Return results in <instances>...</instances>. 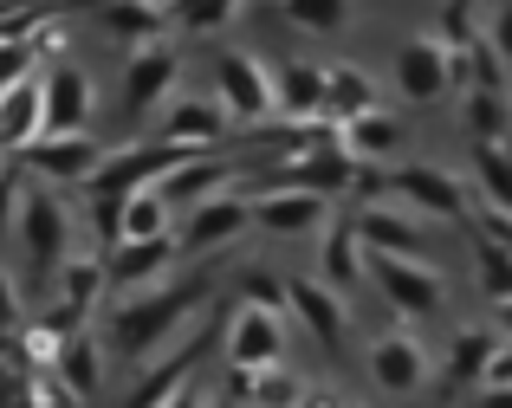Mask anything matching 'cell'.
Listing matches in <instances>:
<instances>
[{
    "label": "cell",
    "mask_w": 512,
    "mask_h": 408,
    "mask_svg": "<svg viewBox=\"0 0 512 408\" xmlns=\"http://www.w3.org/2000/svg\"><path fill=\"white\" fill-rule=\"evenodd\" d=\"M396 85H402V98H415V104L441 98V91L454 85V72H448V52H441L435 39H409V46L396 52Z\"/></svg>",
    "instance_id": "cell-5"
},
{
    "label": "cell",
    "mask_w": 512,
    "mask_h": 408,
    "mask_svg": "<svg viewBox=\"0 0 512 408\" xmlns=\"http://www.w3.org/2000/svg\"><path fill=\"white\" fill-rule=\"evenodd\" d=\"M163 7H169V0H163Z\"/></svg>",
    "instance_id": "cell-28"
},
{
    "label": "cell",
    "mask_w": 512,
    "mask_h": 408,
    "mask_svg": "<svg viewBox=\"0 0 512 408\" xmlns=\"http://www.w3.org/2000/svg\"><path fill=\"white\" fill-rule=\"evenodd\" d=\"M214 91H221V104H227L234 117H247V124H253V117H266V111L279 104V85L247 59V52H227V59L214 65Z\"/></svg>",
    "instance_id": "cell-3"
},
{
    "label": "cell",
    "mask_w": 512,
    "mask_h": 408,
    "mask_svg": "<svg viewBox=\"0 0 512 408\" xmlns=\"http://www.w3.org/2000/svg\"><path fill=\"white\" fill-rule=\"evenodd\" d=\"M279 344H286V337H279V318L266 305H247L234 318V331H227V357H234L240 370H273Z\"/></svg>",
    "instance_id": "cell-6"
},
{
    "label": "cell",
    "mask_w": 512,
    "mask_h": 408,
    "mask_svg": "<svg viewBox=\"0 0 512 408\" xmlns=\"http://www.w3.org/2000/svg\"><path fill=\"white\" fill-rule=\"evenodd\" d=\"M253 221L273 227V234H312V227H325V195H318V188L266 195V201H253Z\"/></svg>",
    "instance_id": "cell-10"
},
{
    "label": "cell",
    "mask_w": 512,
    "mask_h": 408,
    "mask_svg": "<svg viewBox=\"0 0 512 408\" xmlns=\"http://www.w3.org/2000/svg\"><path fill=\"white\" fill-rule=\"evenodd\" d=\"M370 376L389 389V396H415V389H422V376H428L422 344H415V337H383V344L370 350Z\"/></svg>",
    "instance_id": "cell-9"
},
{
    "label": "cell",
    "mask_w": 512,
    "mask_h": 408,
    "mask_svg": "<svg viewBox=\"0 0 512 408\" xmlns=\"http://www.w3.org/2000/svg\"><path fill=\"white\" fill-rule=\"evenodd\" d=\"M480 272H487V292L500 298H512V247H480Z\"/></svg>",
    "instance_id": "cell-23"
},
{
    "label": "cell",
    "mask_w": 512,
    "mask_h": 408,
    "mask_svg": "<svg viewBox=\"0 0 512 408\" xmlns=\"http://www.w3.org/2000/svg\"><path fill=\"white\" fill-rule=\"evenodd\" d=\"M169 78H175V52H137L130 59V78H124V111H150L156 98L169 91Z\"/></svg>",
    "instance_id": "cell-12"
},
{
    "label": "cell",
    "mask_w": 512,
    "mask_h": 408,
    "mask_svg": "<svg viewBox=\"0 0 512 408\" xmlns=\"http://www.w3.org/2000/svg\"><path fill=\"white\" fill-rule=\"evenodd\" d=\"M286 7L292 26H305V33H338L350 20V0H279Z\"/></svg>",
    "instance_id": "cell-18"
},
{
    "label": "cell",
    "mask_w": 512,
    "mask_h": 408,
    "mask_svg": "<svg viewBox=\"0 0 512 408\" xmlns=\"http://www.w3.org/2000/svg\"><path fill=\"white\" fill-rule=\"evenodd\" d=\"M454 357H461V376H493V363H500L506 350L493 344V337H461V344H454Z\"/></svg>",
    "instance_id": "cell-22"
},
{
    "label": "cell",
    "mask_w": 512,
    "mask_h": 408,
    "mask_svg": "<svg viewBox=\"0 0 512 408\" xmlns=\"http://www.w3.org/2000/svg\"><path fill=\"white\" fill-rule=\"evenodd\" d=\"M500 331L512 337V298H506V305H500Z\"/></svg>",
    "instance_id": "cell-27"
},
{
    "label": "cell",
    "mask_w": 512,
    "mask_h": 408,
    "mask_svg": "<svg viewBox=\"0 0 512 408\" xmlns=\"http://www.w3.org/2000/svg\"><path fill=\"white\" fill-rule=\"evenodd\" d=\"M247 221H253V208H247V201L214 195V201H201V208H195V221H188L182 247H188V253H195V247H221V240H234Z\"/></svg>",
    "instance_id": "cell-11"
},
{
    "label": "cell",
    "mask_w": 512,
    "mask_h": 408,
    "mask_svg": "<svg viewBox=\"0 0 512 408\" xmlns=\"http://www.w3.org/2000/svg\"><path fill=\"white\" fill-rule=\"evenodd\" d=\"M46 136V85L20 78L13 91H0V149H26Z\"/></svg>",
    "instance_id": "cell-7"
},
{
    "label": "cell",
    "mask_w": 512,
    "mask_h": 408,
    "mask_svg": "<svg viewBox=\"0 0 512 408\" xmlns=\"http://www.w3.org/2000/svg\"><path fill=\"white\" fill-rule=\"evenodd\" d=\"M163 260H169V240H124V260L111 266V279L137 285V279H150V272H163Z\"/></svg>",
    "instance_id": "cell-17"
},
{
    "label": "cell",
    "mask_w": 512,
    "mask_h": 408,
    "mask_svg": "<svg viewBox=\"0 0 512 408\" xmlns=\"http://www.w3.org/2000/svg\"><path fill=\"white\" fill-rule=\"evenodd\" d=\"M169 13L188 26V33H208V26H221L227 13H234V0H169Z\"/></svg>",
    "instance_id": "cell-21"
},
{
    "label": "cell",
    "mask_w": 512,
    "mask_h": 408,
    "mask_svg": "<svg viewBox=\"0 0 512 408\" xmlns=\"http://www.w3.org/2000/svg\"><path fill=\"white\" fill-rule=\"evenodd\" d=\"M357 240L370 253H415V221H396V214H383V208H370L357 221Z\"/></svg>",
    "instance_id": "cell-15"
},
{
    "label": "cell",
    "mask_w": 512,
    "mask_h": 408,
    "mask_svg": "<svg viewBox=\"0 0 512 408\" xmlns=\"http://www.w3.org/2000/svg\"><path fill=\"white\" fill-rule=\"evenodd\" d=\"M214 130H221V111H214V104H175V111L163 117V143H175V149L208 143Z\"/></svg>",
    "instance_id": "cell-14"
},
{
    "label": "cell",
    "mask_w": 512,
    "mask_h": 408,
    "mask_svg": "<svg viewBox=\"0 0 512 408\" xmlns=\"http://www.w3.org/2000/svg\"><path fill=\"white\" fill-rule=\"evenodd\" d=\"M357 143L363 149H389V143H396V130H389L383 117H357Z\"/></svg>",
    "instance_id": "cell-24"
},
{
    "label": "cell",
    "mask_w": 512,
    "mask_h": 408,
    "mask_svg": "<svg viewBox=\"0 0 512 408\" xmlns=\"http://www.w3.org/2000/svg\"><path fill=\"white\" fill-rule=\"evenodd\" d=\"M292 298H299V311H305V324H312L325 344H338L344 337V318H338V305H331V292H318V285H292Z\"/></svg>",
    "instance_id": "cell-19"
},
{
    "label": "cell",
    "mask_w": 512,
    "mask_h": 408,
    "mask_svg": "<svg viewBox=\"0 0 512 408\" xmlns=\"http://www.w3.org/2000/svg\"><path fill=\"white\" fill-rule=\"evenodd\" d=\"M325 85H331V72L286 65V72H279V104H286V111H318V104H325Z\"/></svg>",
    "instance_id": "cell-16"
},
{
    "label": "cell",
    "mask_w": 512,
    "mask_h": 408,
    "mask_svg": "<svg viewBox=\"0 0 512 408\" xmlns=\"http://www.w3.org/2000/svg\"><path fill=\"white\" fill-rule=\"evenodd\" d=\"M175 408H201V383H188V389H182V402H175Z\"/></svg>",
    "instance_id": "cell-26"
},
{
    "label": "cell",
    "mask_w": 512,
    "mask_h": 408,
    "mask_svg": "<svg viewBox=\"0 0 512 408\" xmlns=\"http://www.w3.org/2000/svg\"><path fill=\"white\" fill-rule=\"evenodd\" d=\"M91 117V78L78 65H59L46 78V136H65V130H85Z\"/></svg>",
    "instance_id": "cell-8"
},
{
    "label": "cell",
    "mask_w": 512,
    "mask_h": 408,
    "mask_svg": "<svg viewBox=\"0 0 512 408\" xmlns=\"http://www.w3.org/2000/svg\"><path fill=\"white\" fill-rule=\"evenodd\" d=\"M331 279H350V234L331 240Z\"/></svg>",
    "instance_id": "cell-25"
},
{
    "label": "cell",
    "mask_w": 512,
    "mask_h": 408,
    "mask_svg": "<svg viewBox=\"0 0 512 408\" xmlns=\"http://www.w3.org/2000/svg\"><path fill=\"white\" fill-rule=\"evenodd\" d=\"M26 162H33L39 175H52V182H91V175L104 169V149L91 143L85 130H65V136H39V143H26Z\"/></svg>",
    "instance_id": "cell-4"
},
{
    "label": "cell",
    "mask_w": 512,
    "mask_h": 408,
    "mask_svg": "<svg viewBox=\"0 0 512 408\" xmlns=\"http://www.w3.org/2000/svg\"><path fill=\"white\" fill-rule=\"evenodd\" d=\"M65 253H72V240H65V208L46 188H26L20 195V260H26L33 292H52V285L65 279Z\"/></svg>",
    "instance_id": "cell-1"
},
{
    "label": "cell",
    "mask_w": 512,
    "mask_h": 408,
    "mask_svg": "<svg viewBox=\"0 0 512 408\" xmlns=\"http://www.w3.org/2000/svg\"><path fill=\"white\" fill-rule=\"evenodd\" d=\"M325 104H331V111H344V117H370V111H376V104H370V78H357V72H331Z\"/></svg>",
    "instance_id": "cell-20"
},
{
    "label": "cell",
    "mask_w": 512,
    "mask_h": 408,
    "mask_svg": "<svg viewBox=\"0 0 512 408\" xmlns=\"http://www.w3.org/2000/svg\"><path fill=\"white\" fill-rule=\"evenodd\" d=\"M389 188H396L402 201H415V208H428V214H461V188L441 169H402Z\"/></svg>",
    "instance_id": "cell-13"
},
{
    "label": "cell",
    "mask_w": 512,
    "mask_h": 408,
    "mask_svg": "<svg viewBox=\"0 0 512 408\" xmlns=\"http://www.w3.org/2000/svg\"><path fill=\"white\" fill-rule=\"evenodd\" d=\"M370 279L383 285V298L396 311H409V318H428V311L441 305V279L428 266H415L409 253H370Z\"/></svg>",
    "instance_id": "cell-2"
}]
</instances>
